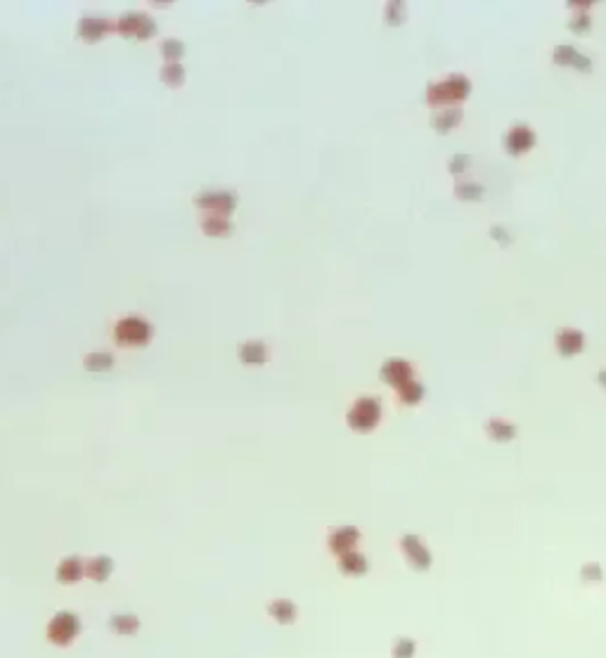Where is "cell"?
Wrapping results in <instances>:
<instances>
[{
  "instance_id": "obj_17",
  "label": "cell",
  "mask_w": 606,
  "mask_h": 658,
  "mask_svg": "<svg viewBox=\"0 0 606 658\" xmlns=\"http://www.w3.org/2000/svg\"><path fill=\"white\" fill-rule=\"evenodd\" d=\"M582 349V334L580 331H561L559 334V351L561 353H566V356H571V353H575V351H580Z\"/></svg>"
},
{
  "instance_id": "obj_8",
  "label": "cell",
  "mask_w": 606,
  "mask_h": 658,
  "mask_svg": "<svg viewBox=\"0 0 606 658\" xmlns=\"http://www.w3.org/2000/svg\"><path fill=\"white\" fill-rule=\"evenodd\" d=\"M401 545H403L405 557H408V561H410L412 566L428 568V564H431V554L426 552V547L422 545V540L415 538V535H405Z\"/></svg>"
},
{
  "instance_id": "obj_12",
  "label": "cell",
  "mask_w": 606,
  "mask_h": 658,
  "mask_svg": "<svg viewBox=\"0 0 606 658\" xmlns=\"http://www.w3.org/2000/svg\"><path fill=\"white\" fill-rule=\"evenodd\" d=\"M109 630L121 637H133L140 630V618L135 613H112L109 616Z\"/></svg>"
},
{
  "instance_id": "obj_2",
  "label": "cell",
  "mask_w": 606,
  "mask_h": 658,
  "mask_svg": "<svg viewBox=\"0 0 606 658\" xmlns=\"http://www.w3.org/2000/svg\"><path fill=\"white\" fill-rule=\"evenodd\" d=\"M114 336L119 346H145L152 339V324L145 317L130 315L116 322Z\"/></svg>"
},
{
  "instance_id": "obj_11",
  "label": "cell",
  "mask_w": 606,
  "mask_h": 658,
  "mask_svg": "<svg viewBox=\"0 0 606 658\" xmlns=\"http://www.w3.org/2000/svg\"><path fill=\"white\" fill-rule=\"evenodd\" d=\"M381 376H384V381H389V384H394V386L401 389L403 384L412 381V369H410L408 362H403V360H389L381 369Z\"/></svg>"
},
{
  "instance_id": "obj_5",
  "label": "cell",
  "mask_w": 606,
  "mask_h": 658,
  "mask_svg": "<svg viewBox=\"0 0 606 658\" xmlns=\"http://www.w3.org/2000/svg\"><path fill=\"white\" fill-rule=\"evenodd\" d=\"M55 578L62 582V585H76L78 580L86 578V561L71 554V557H64L60 564H57Z\"/></svg>"
},
{
  "instance_id": "obj_3",
  "label": "cell",
  "mask_w": 606,
  "mask_h": 658,
  "mask_svg": "<svg viewBox=\"0 0 606 658\" xmlns=\"http://www.w3.org/2000/svg\"><path fill=\"white\" fill-rule=\"evenodd\" d=\"M381 417V405L374 398H360L349 412V426L356 431H369L376 426V421Z\"/></svg>"
},
{
  "instance_id": "obj_9",
  "label": "cell",
  "mask_w": 606,
  "mask_h": 658,
  "mask_svg": "<svg viewBox=\"0 0 606 658\" xmlns=\"http://www.w3.org/2000/svg\"><path fill=\"white\" fill-rule=\"evenodd\" d=\"M114 573V559L107 554H98L86 561V575L95 582H107Z\"/></svg>"
},
{
  "instance_id": "obj_16",
  "label": "cell",
  "mask_w": 606,
  "mask_h": 658,
  "mask_svg": "<svg viewBox=\"0 0 606 658\" xmlns=\"http://www.w3.org/2000/svg\"><path fill=\"white\" fill-rule=\"evenodd\" d=\"M507 145H509V152L528 150V147L533 145V133H530L526 125H516V128H512V133H509Z\"/></svg>"
},
{
  "instance_id": "obj_18",
  "label": "cell",
  "mask_w": 606,
  "mask_h": 658,
  "mask_svg": "<svg viewBox=\"0 0 606 658\" xmlns=\"http://www.w3.org/2000/svg\"><path fill=\"white\" fill-rule=\"evenodd\" d=\"M202 227L206 235H211V237H225L227 232H230V223L223 218V216H209L202 220Z\"/></svg>"
},
{
  "instance_id": "obj_10",
  "label": "cell",
  "mask_w": 606,
  "mask_h": 658,
  "mask_svg": "<svg viewBox=\"0 0 606 658\" xmlns=\"http://www.w3.org/2000/svg\"><path fill=\"white\" fill-rule=\"evenodd\" d=\"M268 616L272 620H277L279 625H292L299 616V609L289 599H272L268 604Z\"/></svg>"
},
{
  "instance_id": "obj_7",
  "label": "cell",
  "mask_w": 606,
  "mask_h": 658,
  "mask_svg": "<svg viewBox=\"0 0 606 658\" xmlns=\"http://www.w3.org/2000/svg\"><path fill=\"white\" fill-rule=\"evenodd\" d=\"M358 540H360V533H358L356 528H353V526H344V528H339V530H334V533L329 535V550L341 557V554L356 550Z\"/></svg>"
},
{
  "instance_id": "obj_15",
  "label": "cell",
  "mask_w": 606,
  "mask_h": 658,
  "mask_svg": "<svg viewBox=\"0 0 606 658\" xmlns=\"http://www.w3.org/2000/svg\"><path fill=\"white\" fill-rule=\"evenodd\" d=\"M240 358L247 365H261V362L268 360V349H265L263 341H247L240 349Z\"/></svg>"
},
{
  "instance_id": "obj_22",
  "label": "cell",
  "mask_w": 606,
  "mask_h": 658,
  "mask_svg": "<svg viewBox=\"0 0 606 658\" xmlns=\"http://www.w3.org/2000/svg\"><path fill=\"white\" fill-rule=\"evenodd\" d=\"M412 654H415V642H412V639L401 637V639L396 642V647H394V656L396 658H412Z\"/></svg>"
},
{
  "instance_id": "obj_21",
  "label": "cell",
  "mask_w": 606,
  "mask_h": 658,
  "mask_svg": "<svg viewBox=\"0 0 606 658\" xmlns=\"http://www.w3.org/2000/svg\"><path fill=\"white\" fill-rule=\"evenodd\" d=\"M401 398H403L405 403H417L419 398H422V386L415 384V381L403 384V386H401Z\"/></svg>"
},
{
  "instance_id": "obj_13",
  "label": "cell",
  "mask_w": 606,
  "mask_h": 658,
  "mask_svg": "<svg viewBox=\"0 0 606 658\" xmlns=\"http://www.w3.org/2000/svg\"><path fill=\"white\" fill-rule=\"evenodd\" d=\"M107 31H109V21L102 17H86V19H81V24H78L81 38H86V41H98L102 36H107Z\"/></svg>"
},
{
  "instance_id": "obj_4",
  "label": "cell",
  "mask_w": 606,
  "mask_h": 658,
  "mask_svg": "<svg viewBox=\"0 0 606 658\" xmlns=\"http://www.w3.org/2000/svg\"><path fill=\"white\" fill-rule=\"evenodd\" d=\"M119 31L123 36H133V38H150L157 34V24L147 14L128 12L119 19Z\"/></svg>"
},
{
  "instance_id": "obj_23",
  "label": "cell",
  "mask_w": 606,
  "mask_h": 658,
  "mask_svg": "<svg viewBox=\"0 0 606 658\" xmlns=\"http://www.w3.org/2000/svg\"><path fill=\"white\" fill-rule=\"evenodd\" d=\"M161 53H164L168 60H175V57L183 55V43L180 41H166L164 46H161Z\"/></svg>"
},
{
  "instance_id": "obj_19",
  "label": "cell",
  "mask_w": 606,
  "mask_h": 658,
  "mask_svg": "<svg viewBox=\"0 0 606 658\" xmlns=\"http://www.w3.org/2000/svg\"><path fill=\"white\" fill-rule=\"evenodd\" d=\"M114 365V358L109 353H93V356L86 358V369L88 372H105Z\"/></svg>"
},
{
  "instance_id": "obj_20",
  "label": "cell",
  "mask_w": 606,
  "mask_h": 658,
  "mask_svg": "<svg viewBox=\"0 0 606 658\" xmlns=\"http://www.w3.org/2000/svg\"><path fill=\"white\" fill-rule=\"evenodd\" d=\"M161 81L164 83H168V86H180L183 81H185V73H183V66L180 64H175V62H171V64H166L164 69H161Z\"/></svg>"
},
{
  "instance_id": "obj_1",
  "label": "cell",
  "mask_w": 606,
  "mask_h": 658,
  "mask_svg": "<svg viewBox=\"0 0 606 658\" xmlns=\"http://www.w3.org/2000/svg\"><path fill=\"white\" fill-rule=\"evenodd\" d=\"M48 639L53 642L55 647H69L73 639L81 634V618L73 611H57L48 623Z\"/></svg>"
},
{
  "instance_id": "obj_14",
  "label": "cell",
  "mask_w": 606,
  "mask_h": 658,
  "mask_svg": "<svg viewBox=\"0 0 606 658\" xmlns=\"http://www.w3.org/2000/svg\"><path fill=\"white\" fill-rule=\"evenodd\" d=\"M367 568H369L367 559L360 552H356V550L346 552V554L339 557V571L346 573V575H363Z\"/></svg>"
},
{
  "instance_id": "obj_6",
  "label": "cell",
  "mask_w": 606,
  "mask_h": 658,
  "mask_svg": "<svg viewBox=\"0 0 606 658\" xmlns=\"http://www.w3.org/2000/svg\"><path fill=\"white\" fill-rule=\"evenodd\" d=\"M235 197L230 192H202V195L197 197V206H202V209H211L213 216H220V213H230L235 209Z\"/></svg>"
}]
</instances>
